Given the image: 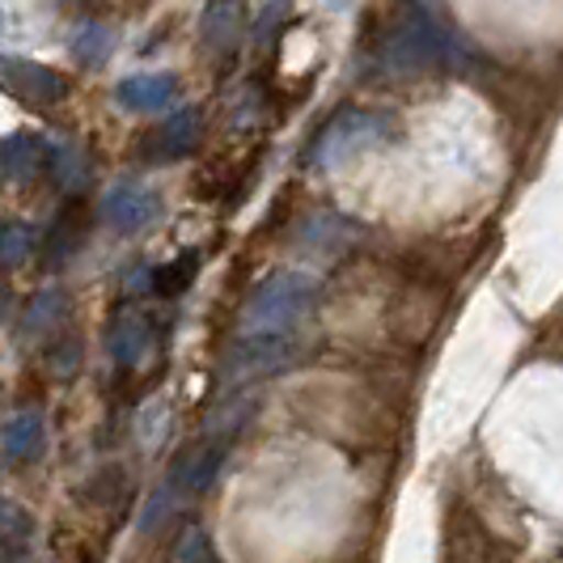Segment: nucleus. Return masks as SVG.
I'll return each instance as SVG.
<instances>
[{"instance_id": "1", "label": "nucleus", "mask_w": 563, "mask_h": 563, "mask_svg": "<svg viewBox=\"0 0 563 563\" xmlns=\"http://www.w3.org/2000/svg\"><path fill=\"white\" fill-rule=\"evenodd\" d=\"M174 93V77H132L119 85V102L128 111H162Z\"/></svg>"}, {"instance_id": "2", "label": "nucleus", "mask_w": 563, "mask_h": 563, "mask_svg": "<svg viewBox=\"0 0 563 563\" xmlns=\"http://www.w3.org/2000/svg\"><path fill=\"white\" fill-rule=\"evenodd\" d=\"M0 73H4V81L22 85V93H34V98H56V93H59V81L47 73V68H38V64L0 59Z\"/></svg>"}, {"instance_id": "3", "label": "nucleus", "mask_w": 563, "mask_h": 563, "mask_svg": "<svg viewBox=\"0 0 563 563\" xmlns=\"http://www.w3.org/2000/svg\"><path fill=\"white\" fill-rule=\"evenodd\" d=\"M238 18H242L238 0H212L208 13H203V38H208L212 47H229L233 34H238Z\"/></svg>"}, {"instance_id": "4", "label": "nucleus", "mask_w": 563, "mask_h": 563, "mask_svg": "<svg viewBox=\"0 0 563 563\" xmlns=\"http://www.w3.org/2000/svg\"><path fill=\"white\" fill-rule=\"evenodd\" d=\"M111 52V30L102 26H81L77 30V38H73V56L85 59V64H102Z\"/></svg>"}, {"instance_id": "5", "label": "nucleus", "mask_w": 563, "mask_h": 563, "mask_svg": "<svg viewBox=\"0 0 563 563\" xmlns=\"http://www.w3.org/2000/svg\"><path fill=\"white\" fill-rule=\"evenodd\" d=\"M331 4H335V9H347V4H352V0H331Z\"/></svg>"}, {"instance_id": "6", "label": "nucleus", "mask_w": 563, "mask_h": 563, "mask_svg": "<svg viewBox=\"0 0 563 563\" xmlns=\"http://www.w3.org/2000/svg\"><path fill=\"white\" fill-rule=\"evenodd\" d=\"M0 26H4V13H0Z\"/></svg>"}]
</instances>
